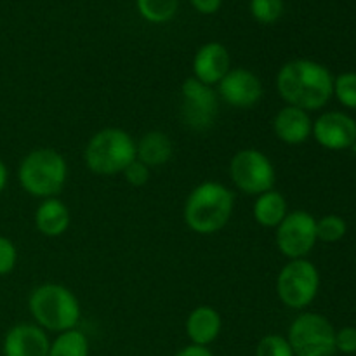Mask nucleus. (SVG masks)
I'll list each match as a JSON object with an SVG mask.
<instances>
[{
	"mask_svg": "<svg viewBox=\"0 0 356 356\" xmlns=\"http://www.w3.org/2000/svg\"><path fill=\"white\" fill-rule=\"evenodd\" d=\"M278 96L289 106L316 111L327 106L334 96V75L325 65L313 59H292L277 73Z\"/></svg>",
	"mask_w": 356,
	"mask_h": 356,
	"instance_id": "nucleus-1",
	"label": "nucleus"
},
{
	"mask_svg": "<svg viewBox=\"0 0 356 356\" xmlns=\"http://www.w3.org/2000/svg\"><path fill=\"white\" fill-rule=\"evenodd\" d=\"M235 211V193L218 181H205L195 186L186 197L183 218L197 235L221 232Z\"/></svg>",
	"mask_w": 356,
	"mask_h": 356,
	"instance_id": "nucleus-2",
	"label": "nucleus"
},
{
	"mask_svg": "<svg viewBox=\"0 0 356 356\" xmlns=\"http://www.w3.org/2000/svg\"><path fill=\"white\" fill-rule=\"evenodd\" d=\"M28 312L45 332L61 334L76 329L82 318V306L75 292L61 284H42L30 292Z\"/></svg>",
	"mask_w": 356,
	"mask_h": 356,
	"instance_id": "nucleus-3",
	"label": "nucleus"
},
{
	"mask_svg": "<svg viewBox=\"0 0 356 356\" xmlns=\"http://www.w3.org/2000/svg\"><path fill=\"white\" fill-rule=\"evenodd\" d=\"M17 181L24 193L35 198L58 197L68 181V163L54 148H35L17 167Z\"/></svg>",
	"mask_w": 356,
	"mask_h": 356,
	"instance_id": "nucleus-4",
	"label": "nucleus"
},
{
	"mask_svg": "<svg viewBox=\"0 0 356 356\" xmlns=\"http://www.w3.org/2000/svg\"><path fill=\"white\" fill-rule=\"evenodd\" d=\"M136 160V141L120 127H106L97 131L87 141L83 162L97 176H117Z\"/></svg>",
	"mask_w": 356,
	"mask_h": 356,
	"instance_id": "nucleus-5",
	"label": "nucleus"
},
{
	"mask_svg": "<svg viewBox=\"0 0 356 356\" xmlns=\"http://www.w3.org/2000/svg\"><path fill=\"white\" fill-rule=\"evenodd\" d=\"M287 341L294 356L336 355V329L327 316L315 312H302L287 330Z\"/></svg>",
	"mask_w": 356,
	"mask_h": 356,
	"instance_id": "nucleus-6",
	"label": "nucleus"
},
{
	"mask_svg": "<svg viewBox=\"0 0 356 356\" xmlns=\"http://www.w3.org/2000/svg\"><path fill=\"white\" fill-rule=\"evenodd\" d=\"M277 294L289 309L302 312L316 299L320 291V271L312 261L292 259L277 277Z\"/></svg>",
	"mask_w": 356,
	"mask_h": 356,
	"instance_id": "nucleus-7",
	"label": "nucleus"
},
{
	"mask_svg": "<svg viewBox=\"0 0 356 356\" xmlns=\"http://www.w3.org/2000/svg\"><path fill=\"white\" fill-rule=\"evenodd\" d=\"M229 179L242 193L259 197L273 190L277 172L266 153L256 148H243L229 160Z\"/></svg>",
	"mask_w": 356,
	"mask_h": 356,
	"instance_id": "nucleus-8",
	"label": "nucleus"
},
{
	"mask_svg": "<svg viewBox=\"0 0 356 356\" xmlns=\"http://www.w3.org/2000/svg\"><path fill=\"white\" fill-rule=\"evenodd\" d=\"M219 115V97L214 87L188 76L181 86V118L190 131L205 132L214 127Z\"/></svg>",
	"mask_w": 356,
	"mask_h": 356,
	"instance_id": "nucleus-9",
	"label": "nucleus"
},
{
	"mask_svg": "<svg viewBox=\"0 0 356 356\" xmlns=\"http://www.w3.org/2000/svg\"><path fill=\"white\" fill-rule=\"evenodd\" d=\"M275 229L277 249L289 261L306 259L318 242L316 219L306 211H289L284 221Z\"/></svg>",
	"mask_w": 356,
	"mask_h": 356,
	"instance_id": "nucleus-10",
	"label": "nucleus"
},
{
	"mask_svg": "<svg viewBox=\"0 0 356 356\" xmlns=\"http://www.w3.org/2000/svg\"><path fill=\"white\" fill-rule=\"evenodd\" d=\"M218 97L228 106L247 110L263 99L264 87L259 76L247 68H232L218 83Z\"/></svg>",
	"mask_w": 356,
	"mask_h": 356,
	"instance_id": "nucleus-11",
	"label": "nucleus"
},
{
	"mask_svg": "<svg viewBox=\"0 0 356 356\" xmlns=\"http://www.w3.org/2000/svg\"><path fill=\"white\" fill-rule=\"evenodd\" d=\"M312 138L329 152H344L356 145V120L344 111H325L313 122Z\"/></svg>",
	"mask_w": 356,
	"mask_h": 356,
	"instance_id": "nucleus-12",
	"label": "nucleus"
},
{
	"mask_svg": "<svg viewBox=\"0 0 356 356\" xmlns=\"http://www.w3.org/2000/svg\"><path fill=\"white\" fill-rule=\"evenodd\" d=\"M51 339L37 323H16L6 332L2 356H49Z\"/></svg>",
	"mask_w": 356,
	"mask_h": 356,
	"instance_id": "nucleus-13",
	"label": "nucleus"
},
{
	"mask_svg": "<svg viewBox=\"0 0 356 356\" xmlns=\"http://www.w3.org/2000/svg\"><path fill=\"white\" fill-rule=\"evenodd\" d=\"M191 68L198 82L214 87L232 70V56L221 42H207L195 52Z\"/></svg>",
	"mask_w": 356,
	"mask_h": 356,
	"instance_id": "nucleus-14",
	"label": "nucleus"
},
{
	"mask_svg": "<svg viewBox=\"0 0 356 356\" xmlns=\"http://www.w3.org/2000/svg\"><path fill=\"white\" fill-rule=\"evenodd\" d=\"M271 127L278 141L289 146H298L312 138L313 120L308 111L285 104L273 117Z\"/></svg>",
	"mask_w": 356,
	"mask_h": 356,
	"instance_id": "nucleus-15",
	"label": "nucleus"
},
{
	"mask_svg": "<svg viewBox=\"0 0 356 356\" xmlns=\"http://www.w3.org/2000/svg\"><path fill=\"white\" fill-rule=\"evenodd\" d=\"M222 330V316L214 306L202 305L191 309L184 322V332L190 344L209 348L219 339Z\"/></svg>",
	"mask_w": 356,
	"mask_h": 356,
	"instance_id": "nucleus-16",
	"label": "nucleus"
},
{
	"mask_svg": "<svg viewBox=\"0 0 356 356\" xmlns=\"http://www.w3.org/2000/svg\"><path fill=\"white\" fill-rule=\"evenodd\" d=\"M33 221L35 228L40 235L47 236V238H58L68 232L72 214L65 202L59 200L58 197H52L45 198L38 204Z\"/></svg>",
	"mask_w": 356,
	"mask_h": 356,
	"instance_id": "nucleus-17",
	"label": "nucleus"
},
{
	"mask_svg": "<svg viewBox=\"0 0 356 356\" xmlns=\"http://www.w3.org/2000/svg\"><path fill=\"white\" fill-rule=\"evenodd\" d=\"M174 145L165 132L152 131L141 136L136 143V159L145 163L149 169L162 167L172 159Z\"/></svg>",
	"mask_w": 356,
	"mask_h": 356,
	"instance_id": "nucleus-18",
	"label": "nucleus"
},
{
	"mask_svg": "<svg viewBox=\"0 0 356 356\" xmlns=\"http://www.w3.org/2000/svg\"><path fill=\"white\" fill-rule=\"evenodd\" d=\"M289 214V204L287 198L273 190L266 191V193L256 197V202H254L252 207V216L254 221L257 222L263 228H271L275 229L282 221L285 219V216Z\"/></svg>",
	"mask_w": 356,
	"mask_h": 356,
	"instance_id": "nucleus-19",
	"label": "nucleus"
},
{
	"mask_svg": "<svg viewBox=\"0 0 356 356\" xmlns=\"http://www.w3.org/2000/svg\"><path fill=\"white\" fill-rule=\"evenodd\" d=\"M89 337L80 329L56 334L54 339L51 341V348H49V356H89Z\"/></svg>",
	"mask_w": 356,
	"mask_h": 356,
	"instance_id": "nucleus-20",
	"label": "nucleus"
},
{
	"mask_svg": "<svg viewBox=\"0 0 356 356\" xmlns=\"http://www.w3.org/2000/svg\"><path fill=\"white\" fill-rule=\"evenodd\" d=\"M139 16L152 24L169 23L179 10V0H136Z\"/></svg>",
	"mask_w": 356,
	"mask_h": 356,
	"instance_id": "nucleus-21",
	"label": "nucleus"
},
{
	"mask_svg": "<svg viewBox=\"0 0 356 356\" xmlns=\"http://www.w3.org/2000/svg\"><path fill=\"white\" fill-rule=\"evenodd\" d=\"M348 232V225L344 218L337 214H327L316 219V238L318 242L336 243L344 238Z\"/></svg>",
	"mask_w": 356,
	"mask_h": 356,
	"instance_id": "nucleus-22",
	"label": "nucleus"
},
{
	"mask_svg": "<svg viewBox=\"0 0 356 356\" xmlns=\"http://www.w3.org/2000/svg\"><path fill=\"white\" fill-rule=\"evenodd\" d=\"M250 14L261 24H273L284 16V0H250Z\"/></svg>",
	"mask_w": 356,
	"mask_h": 356,
	"instance_id": "nucleus-23",
	"label": "nucleus"
},
{
	"mask_svg": "<svg viewBox=\"0 0 356 356\" xmlns=\"http://www.w3.org/2000/svg\"><path fill=\"white\" fill-rule=\"evenodd\" d=\"M334 96L348 110H356V73H341L334 79Z\"/></svg>",
	"mask_w": 356,
	"mask_h": 356,
	"instance_id": "nucleus-24",
	"label": "nucleus"
},
{
	"mask_svg": "<svg viewBox=\"0 0 356 356\" xmlns=\"http://www.w3.org/2000/svg\"><path fill=\"white\" fill-rule=\"evenodd\" d=\"M256 356H294L287 337L280 334H266L256 346Z\"/></svg>",
	"mask_w": 356,
	"mask_h": 356,
	"instance_id": "nucleus-25",
	"label": "nucleus"
},
{
	"mask_svg": "<svg viewBox=\"0 0 356 356\" xmlns=\"http://www.w3.org/2000/svg\"><path fill=\"white\" fill-rule=\"evenodd\" d=\"M17 264V249L7 236L0 235V277H7Z\"/></svg>",
	"mask_w": 356,
	"mask_h": 356,
	"instance_id": "nucleus-26",
	"label": "nucleus"
},
{
	"mask_svg": "<svg viewBox=\"0 0 356 356\" xmlns=\"http://www.w3.org/2000/svg\"><path fill=\"white\" fill-rule=\"evenodd\" d=\"M122 174H124L125 181H127L131 186L141 188V186H145V184H148L149 176H152V169H149V167H146L145 163L139 162V160L136 159L134 162L129 163V165L125 167V170Z\"/></svg>",
	"mask_w": 356,
	"mask_h": 356,
	"instance_id": "nucleus-27",
	"label": "nucleus"
},
{
	"mask_svg": "<svg viewBox=\"0 0 356 356\" xmlns=\"http://www.w3.org/2000/svg\"><path fill=\"white\" fill-rule=\"evenodd\" d=\"M336 351L343 356L356 353V327H343L336 330Z\"/></svg>",
	"mask_w": 356,
	"mask_h": 356,
	"instance_id": "nucleus-28",
	"label": "nucleus"
},
{
	"mask_svg": "<svg viewBox=\"0 0 356 356\" xmlns=\"http://www.w3.org/2000/svg\"><path fill=\"white\" fill-rule=\"evenodd\" d=\"M193 9L204 16H212L218 13L222 6V0H190Z\"/></svg>",
	"mask_w": 356,
	"mask_h": 356,
	"instance_id": "nucleus-29",
	"label": "nucleus"
},
{
	"mask_svg": "<svg viewBox=\"0 0 356 356\" xmlns=\"http://www.w3.org/2000/svg\"><path fill=\"white\" fill-rule=\"evenodd\" d=\"M172 356H214V353L211 351V348L188 344V346L181 348V350L177 351V353H174Z\"/></svg>",
	"mask_w": 356,
	"mask_h": 356,
	"instance_id": "nucleus-30",
	"label": "nucleus"
},
{
	"mask_svg": "<svg viewBox=\"0 0 356 356\" xmlns=\"http://www.w3.org/2000/svg\"><path fill=\"white\" fill-rule=\"evenodd\" d=\"M7 183H9V170H7V165L3 163V160H0V193L6 190Z\"/></svg>",
	"mask_w": 356,
	"mask_h": 356,
	"instance_id": "nucleus-31",
	"label": "nucleus"
},
{
	"mask_svg": "<svg viewBox=\"0 0 356 356\" xmlns=\"http://www.w3.org/2000/svg\"><path fill=\"white\" fill-rule=\"evenodd\" d=\"M332 356H337V355H332Z\"/></svg>",
	"mask_w": 356,
	"mask_h": 356,
	"instance_id": "nucleus-32",
	"label": "nucleus"
},
{
	"mask_svg": "<svg viewBox=\"0 0 356 356\" xmlns=\"http://www.w3.org/2000/svg\"><path fill=\"white\" fill-rule=\"evenodd\" d=\"M0 356H2V355H0Z\"/></svg>",
	"mask_w": 356,
	"mask_h": 356,
	"instance_id": "nucleus-33",
	"label": "nucleus"
}]
</instances>
